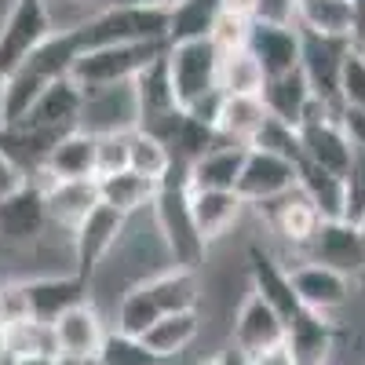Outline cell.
I'll list each match as a JSON object with an SVG mask.
<instances>
[{"mask_svg": "<svg viewBox=\"0 0 365 365\" xmlns=\"http://www.w3.org/2000/svg\"><path fill=\"white\" fill-rule=\"evenodd\" d=\"M154 223L172 256V267L197 270L208 256V241L197 234L190 216V190H187V168L172 165V172L161 179L158 197H154Z\"/></svg>", "mask_w": 365, "mask_h": 365, "instance_id": "cell-1", "label": "cell"}, {"mask_svg": "<svg viewBox=\"0 0 365 365\" xmlns=\"http://www.w3.org/2000/svg\"><path fill=\"white\" fill-rule=\"evenodd\" d=\"M66 29L81 55L110 44H168V11L113 4L103 11H91L84 22H73Z\"/></svg>", "mask_w": 365, "mask_h": 365, "instance_id": "cell-2", "label": "cell"}, {"mask_svg": "<svg viewBox=\"0 0 365 365\" xmlns=\"http://www.w3.org/2000/svg\"><path fill=\"white\" fill-rule=\"evenodd\" d=\"M168 44H110V48H96L84 51L73 70L70 81L81 84V91H106V88H125L132 84L158 55H165Z\"/></svg>", "mask_w": 365, "mask_h": 365, "instance_id": "cell-3", "label": "cell"}, {"mask_svg": "<svg viewBox=\"0 0 365 365\" xmlns=\"http://www.w3.org/2000/svg\"><path fill=\"white\" fill-rule=\"evenodd\" d=\"M51 34L55 19L48 0H11L4 22H0V73L11 77Z\"/></svg>", "mask_w": 365, "mask_h": 365, "instance_id": "cell-4", "label": "cell"}, {"mask_svg": "<svg viewBox=\"0 0 365 365\" xmlns=\"http://www.w3.org/2000/svg\"><path fill=\"white\" fill-rule=\"evenodd\" d=\"M299 154L307 165H318L325 172L347 175L351 161H354V146L340 128V110H329L325 103H311L307 117L299 120Z\"/></svg>", "mask_w": 365, "mask_h": 365, "instance_id": "cell-5", "label": "cell"}, {"mask_svg": "<svg viewBox=\"0 0 365 365\" xmlns=\"http://www.w3.org/2000/svg\"><path fill=\"white\" fill-rule=\"evenodd\" d=\"M168 73L175 88L179 110H187L201 96L220 88V51L212 48V41H187V44H168Z\"/></svg>", "mask_w": 365, "mask_h": 365, "instance_id": "cell-6", "label": "cell"}, {"mask_svg": "<svg viewBox=\"0 0 365 365\" xmlns=\"http://www.w3.org/2000/svg\"><path fill=\"white\" fill-rule=\"evenodd\" d=\"M351 48H354V41L314 37V34H303L299 29V70L307 77L314 99L325 103L329 110H344L340 106V73H344Z\"/></svg>", "mask_w": 365, "mask_h": 365, "instance_id": "cell-7", "label": "cell"}, {"mask_svg": "<svg viewBox=\"0 0 365 365\" xmlns=\"http://www.w3.org/2000/svg\"><path fill=\"white\" fill-rule=\"evenodd\" d=\"M51 227L44 205V182L22 179L11 194L0 197V241L8 245H34Z\"/></svg>", "mask_w": 365, "mask_h": 365, "instance_id": "cell-8", "label": "cell"}, {"mask_svg": "<svg viewBox=\"0 0 365 365\" xmlns=\"http://www.w3.org/2000/svg\"><path fill=\"white\" fill-rule=\"evenodd\" d=\"M128 216H120L110 205H96L88 212V220L73 230V274H81L84 282H91V274L99 270V263L113 252V245L125 234Z\"/></svg>", "mask_w": 365, "mask_h": 365, "instance_id": "cell-9", "label": "cell"}, {"mask_svg": "<svg viewBox=\"0 0 365 365\" xmlns=\"http://www.w3.org/2000/svg\"><path fill=\"white\" fill-rule=\"evenodd\" d=\"M296 168L299 165H292L285 158L263 154V150H249L234 194L241 197V205H256V208L267 205V201H278L282 194L296 190Z\"/></svg>", "mask_w": 365, "mask_h": 365, "instance_id": "cell-10", "label": "cell"}, {"mask_svg": "<svg viewBox=\"0 0 365 365\" xmlns=\"http://www.w3.org/2000/svg\"><path fill=\"white\" fill-rule=\"evenodd\" d=\"M307 256H311L307 263H322L329 270L344 274V278H361L365 274V241H361L358 227L347 220L322 223L307 245Z\"/></svg>", "mask_w": 365, "mask_h": 365, "instance_id": "cell-11", "label": "cell"}, {"mask_svg": "<svg viewBox=\"0 0 365 365\" xmlns=\"http://www.w3.org/2000/svg\"><path fill=\"white\" fill-rule=\"evenodd\" d=\"M81 113H84V91L81 84H73L70 77L51 81L41 99L34 103L19 125L22 128H37V132H51V135H70L81 128Z\"/></svg>", "mask_w": 365, "mask_h": 365, "instance_id": "cell-12", "label": "cell"}, {"mask_svg": "<svg viewBox=\"0 0 365 365\" xmlns=\"http://www.w3.org/2000/svg\"><path fill=\"white\" fill-rule=\"evenodd\" d=\"M26 296H29V311L37 322H58L66 311L88 303L91 296V282H84L81 274H44V278H29L22 282Z\"/></svg>", "mask_w": 365, "mask_h": 365, "instance_id": "cell-13", "label": "cell"}, {"mask_svg": "<svg viewBox=\"0 0 365 365\" xmlns=\"http://www.w3.org/2000/svg\"><path fill=\"white\" fill-rule=\"evenodd\" d=\"M44 205H48V220L51 227H63V230H77L88 212L103 205L99 201V179H44Z\"/></svg>", "mask_w": 365, "mask_h": 365, "instance_id": "cell-14", "label": "cell"}, {"mask_svg": "<svg viewBox=\"0 0 365 365\" xmlns=\"http://www.w3.org/2000/svg\"><path fill=\"white\" fill-rule=\"evenodd\" d=\"M289 278H292V292L303 311L329 314L351 299V278H344V274L329 270L322 263H299L289 270Z\"/></svg>", "mask_w": 365, "mask_h": 365, "instance_id": "cell-15", "label": "cell"}, {"mask_svg": "<svg viewBox=\"0 0 365 365\" xmlns=\"http://www.w3.org/2000/svg\"><path fill=\"white\" fill-rule=\"evenodd\" d=\"M234 344L252 358L267 354L274 347H285V322L256 292H249L245 303L237 307V318H234Z\"/></svg>", "mask_w": 365, "mask_h": 365, "instance_id": "cell-16", "label": "cell"}, {"mask_svg": "<svg viewBox=\"0 0 365 365\" xmlns=\"http://www.w3.org/2000/svg\"><path fill=\"white\" fill-rule=\"evenodd\" d=\"M249 274H252V292L267 303V307L278 311V318L289 325L303 307H299V299L292 292V278H289V270L274 259L267 249L259 245H249Z\"/></svg>", "mask_w": 365, "mask_h": 365, "instance_id": "cell-17", "label": "cell"}, {"mask_svg": "<svg viewBox=\"0 0 365 365\" xmlns=\"http://www.w3.org/2000/svg\"><path fill=\"white\" fill-rule=\"evenodd\" d=\"M132 96H135V128H150V125H158V120H165L168 113L179 110L165 55H158L154 63L132 81Z\"/></svg>", "mask_w": 365, "mask_h": 365, "instance_id": "cell-18", "label": "cell"}, {"mask_svg": "<svg viewBox=\"0 0 365 365\" xmlns=\"http://www.w3.org/2000/svg\"><path fill=\"white\" fill-rule=\"evenodd\" d=\"M51 325H55V340H58V358H99L103 340H106V325L91 299L66 311Z\"/></svg>", "mask_w": 365, "mask_h": 365, "instance_id": "cell-19", "label": "cell"}, {"mask_svg": "<svg viewBox=\"0 0 365 365\" xmlns=\"http://www.w3.org/2000/svg\"><path fill=\"white\" fill-rule=\"evenodd\" d=\"M249 51L263 66L267 77H282L299 70V29L296 26H274V22H252L249 29Z\"/></svg>", "mask_w": 365, "mask_h": 365, "instance_id": "cell-20", "label": "cell"}, {"mask_svg": "<svg viewBox=\"0 0 365 365\" xmlns=\"http://www.w3.org/2000/svg\"><path fill=\"white\" fill-rule=\"evenodd\" d=\"M332 347H336V325L325 314L299 311L285 325V351L292 354L296 365H329Z\"/></svg>", "mask_w": 365, "mask_h": 365, "instance_id": "cell-21", "label": "cell"}, {"mask_svg": "<svg viewBox=\"0 0 365 365\" xmlns=\"http://www.w3.org/2000/svg\"><path fill=\"white\" fill-rule=\"evenodd\" d=\"M259 212H263V220L274 227V234H282L289 245H299V249H307L311 237H314L318 227H322L318 208L303 197L299 190H289V194H282L278 201L259 205Z\"/></svg>", "mask_w": 365, "mask_h": 365, "instance_id": "cell-22", "label": "cell"}, {"mask_svg": "<svg viewBox=\"0 0 365 365\" xmlns=\"http://www.w3.org/2000/svg\"><path fill=\"white\" fill-rule=\"evenodd\" d=\"M259 103H263L267 117L282 120L289 128H299V120L307 117V110L314 103V91H311L307 77H303V70H292L282 77H267Z\"/></svg>", "mask_w": 365, "mask_h": 365, "instance_id": "cell-23", "label": "cell"}, {"mask_svg": "<svg viewBox=\"0 0 365 365\" xmlns=\"http://www.w3.org/2000/svg\"><path fill=\"white\" fill-rule=\"evenodd\" d=\"M296 190L318 208L322 223L347 220V182H344V175L299 161V168H296Z\"/></svg>", "mask_w": 365, "mask_h": 365, "instance_id": "cell-24", "label": "cell"}, {"mask_svg": "<svg viewBox=\"0 0 365 365\" xmlns=\"http://www.w3.org/2000/svg\"><path fill=\"white\" fill-rule=\"evenodd\" d=\"M296 26L314 37L354 41L358 22L351 0H296Z\"/></svg>", "mask_w": 365, "mask_h": 365, "instance_id": "cell-25", "label": "cell"}, {"mask_svg": "<svg viewBox=\"0 0 365 365\" xmlns=\"http://www.w3.org/2000/svg\"><path fill=\"white\" fill-rule=\"evenodd\" d=\"M245 158L249 150L230 146V143L208 150L205 158H197L187 168V190H234L241 168H245Z\"/></svg>", "mask_w": 365, "mask_h": 365, "instance_id": "cell-26", "label": "cell"}, {"mask_svg": "<svg viewBox=\"0 0 365 365\" xmlns=\"http://www.w3.org/2000/svg\"><path fill=\"white\" fill-rule=\"evenodd\" d=\"M241 208L245 205H241V197L234 190H190V216L205 241L223 237L237 223Z\"/></svg>", "mask_w": 365, "mask_h": 365, "instance_id": "cell-27", "label": "cell"}, {"mask_svg": "<svg viewBox=\"0 0 365 365\" xmlns=\"http://www.w3.org/2000/svg\"><path fill=\"white\" fill-rule=\"evenodd\" d=\"M44 179H96V135L77 128L58 143L48 161H44Z\"/></svg>", "mask_w": 365, "mask_h": 365, "instance_id": "cell-28", "label": "cell"}, {"mask_svg": "<svg viewBox=\"0 0 365 365\" xmlns=\"http://www.w3.org/2000/svg\"><path fill=\"white\" fill-rule=\"evenodd\" d=\"M150 296H154L158 311L161 314H187L197 311V299H201V282H197V270L187 267H168L161 274L146 282Z\"/></svg>", "mask_w": 365, "mask_h": 365, "instance_id": "cell-29", "label": "cell"}, {"mask_svg": "<svg viewBox=\"0 0 365 365\" xmlns=\"http://www.w3.org/2000/svg\"><path fill=\"white\" fill-rule=\"evenodd\" d=\"M267 125V110L259 99H241V96H223V110L216 120V132L230 146H252L259 128Z\"/></svg>", "mask_w": 365, "mask_h": 365, "instance_id": "cell-30", "label": "cell"}, {"mask_svg": "<svg viewBox=\"0 0 365 365\" xmlns=\"http://www.w3.org/2000/svg\"><path fill=\"white\" fill-rule=\"evenodd\" d=\"M201 332V318L197 311H187V314H165L158 318L154 325H150V332L143 336V344L154 351L165 365H172L182 351H187Z\"/></svg>", "mask_w": 365, "mask_h": 365, "instance_id": "cell-31", "label": "cell"}, {"mask_svg": "<svg viewBox=\"0 0 365 365\" xmlns=\"http://www.w3.org/2000/svg\"><path fill=\"white\" fill-rule=\"evenodd\" d=\"M158 187H161V182L146 179V175L117 172V175L99 179V201L110 205V208H117L120 216H132V212H139V208H154Z\"/></svg>", "mask_w": 365, "mask_h": 365, "instance_id": "cell-32", "label": "cell"}, {"mask_svg": "<svg viewBox=\"0 0 365 365\" xmlns=\"http://www.w3.org/2000/svg\"><path fill=\"white\" fill-rule=\"evenodd\" d=\"M267 73L256 63V55L249 48L220 55V91L223 96H241V99H259L263 96Z\"/></svg>", "mask_w": 365, "mask_h": 365, "instance_id": "cell-33", "label": "cell"}, {"mask_svg": "<svg viewBox=\"0 0 365 365\" xmlns=\"http://www.w3.org/2000/svg\"><path fill=\"white\" fill-rule=\"evenodd\" d=\"M216 19H220V0H182L168 11V44L208 41Z\"/></svg>", "mask_w": 365, "mask_h": 365, "instance_id": "cell-34", "label": "cell"}, {"mask_svg": "<svg viewBox=\"0 0 365 365\" xmlns=\"http://www.w3.org/2000/svg\"><path fill=\"white\" fill-rule=\"evenodd\" d=\"M0 340H4V354H8V361H19V358H58L55 325L37 322V318L4 329V332H0Z\"/></svg>", "mask_w": 365, "mask_h": 365, "instance_id": "cell-35", "label": "cell"}, {"mask_svg": "<svg viewBox=\"0 0 365 365\" xmlns=\"http://www.w3.org/2000/svg\"><path fill=\"white\" fill-rule=\"evenodd\" d=\"M172 150L165 143H158L154 135H146L139 128L128 132V172L135 175H146V179H154L161 182L168 172H172Z\"/></svg>", "mask_w": 365, "mask_h": 365, "instance_id": "cell-36", "label": "cell"}, {"mask_svg": "<svg viewBox=\"0 0 365 365\" xmlns=\"http://www.w3.org/2000/svg\"><path fill=\"white\" fill-rule=\"evenodd\" d=\"M158 318H165V314L158 311V303H154V296H150L146 282L132 285L125 296H120V307H117V332L143 340L146 332H150V325H154Z\"/></svg>", "mask_w": 365, "mask_h": 365, "instance_id": "cell-37", "label": "cell"}, {"mask_svg": "<svg viewBox=\"0 0 365 365\" xmlns=\"http://www.w3.org/2000/svg\"><path fill=\"white\" fill-rule=\"evenodd\" d=\"M99 365H165L154 351H150L139 336H125V332H106L103 351H99Z\"/></svg>", "mask_w": 365, "mask_h": 365, "instance_id": "cell-38", "label": "cell"}, {"mask_svg": "<svg viewBox=\"0 0 365 365\" xmlns=\"http://www.w3.org/2000/svg\"><path fill=\"white\" fill-rule=\"evenodd\" d=\"M249 150H263V154L285 158V161H292V165L303 161V154H299V132L289 128V125H282V120H274V117H267V125L259 128V135L252 139Z\"/></svg>", "mask_w": 365, "mask_h": 365, "instance_id": "cell-39", "label": "cell"}, {"mask_svg": "<svg viewBox=\"0 0 365 365\" xmlns=\"http://www.w3.org/2000/svg\"><path fill=\"white\" fill-rule=\"evenodd\" d=\"M128 172V132L96 135V179Z\"/></svg>", "mask_w": 365, "mask_h": 365, "instance_id": "cell-40", "label": "cell"}, {"mask_svg": "<svg viewBox=\"0 0 365 365\" xmlns=\"http://www.w3.org/2000/svg\"><path fill=\"white\" fill-rule=\"evenodd\" d=\"M249 29H252L249 19H237V15H223L220 11L216 26H212V34H208V41H212V48H216L220 55H230V51L249 48Z\"/></svg>", "mask_w": 365, "mask_h": 365, "instance_id": "cell-41", "label": "cell"}, {"mask_svg": "<svg viewBox=\"0 0 365 365\" xmlns=\"http://www.w3.org/2000/svg\"><path fill=\"white\" fill-rule=\"evenodd\" d=\"M340 106L365 110V58L358 48H351L344 73H340Z\"/></svg>", "mask_w": 365, "mask_h": 365, "instance_id": "cell-42", "label": "cell"}, {"mask_svg": "<svg viewBox=\"0 0 365 365\" xmlns=\"http://www.w3.org/2000/svg\"><path fill=\"white\" fill-rule=\"evenodd\" d=\"M22 322H34L26 285L22 282H0V332L11 325H22Z\"/></svg>", "mask_w": 365, "mask_h": 365, "instance_id": "cell-43", "label": "cell"}, {"mask_svg": "<svg viewBox=\"0 0 365 365\" xmlns=\"http://www.w3.org/2000/svg\"><path fill=\"white\" fill-rule=\"evenodd\" d=\"M344 182H347V223H354L365 212V150H354V161Z\"/></svg>", "mask_w": 365, "mask_h": 365, "instance_id": "cell-44", "label": "cell"}, {"mask_svg": "<svg viewBox=\"0 0 365 365\" xmlns=\"http://www.w3.org/2000/svg\"><path fill=\"white\" fill-rule=\"evenodd\" d=\"M252 22L296 26V0H256V19Z\"/></svg>", "mask_w": 365, "mask_h": 365, "instance_id": "cell-45", "label": "cell"}, {"mask_svg": "<svg viewBox=\"0 0 365 365\" xmlns=\"http://www.w3.org/2000/svg\"><path fill=\"white\" fill-rule=\"evenodd\" d=\"M340 128H344V135L351 139L354 150H365V110L344 106V110H340Z\"/></svg>", "mask_w": 365, "mask_h": 365, "instance_id": "cell-46", "label": "cell"}, {"mask_svg": "<svg viewBox=\"0 0 365 365\" xmlns=\"http://www.w3.org/2000/svg\"><path fill=\"white\" fill-rule=\"evenodd\" d=\"M26 175L4 158V154H0V197H4V194H11L15 187H19V182H22Z\"/></svg>", "mask_w": 365, "mask_h": 365, "instance_id": "cell-47", "label": "cell"}, {"mask_svg": "<svg viewBox=\"0 0 365 365\" xmlns=\"http://www.w3.org/2000/svg\"><path fill=\"white\" fill-rule=\"evenodd\" d=\"M223 15H237V19H256V0H220Z\"/></svg>", "mask_w": 365, "mask_h": 365, "instance_id": "cell-48", "label": "cell"}, {"mask_svg": "<svg viewBox=\"0 0 365 365\" xmlns=\"http://www.w3.org/2000/svg\"><path fill=\"white\" fill-rule=\"evenodd\" d=\"M216 365H252V354H245V351L230 340V344L216 354Z\"/></svg>", "mask_w": 365, "mask_h": 365, "instance_id": "cell-49", "label": "cell"}, {"mask_svg": "<svg viewBox=\"0 0 365 365\" xmlns=\"http://www.w3.org/2000/svg\"><path fill=\"white\" fill-rule=\"evenodd\" d=\"M252 365H296V361H292V354H289L285 347H274V351H267V354H256Z\"/></svg>", "mask_w": 365, "mask_h": 365, "instance_id": "cell-50", "label": "cell"}, {"mask_svg": "<svg viewBox=\"0 0 365 365\" xmlns=\"http://www.w3.org/2000/svg\"><path fill=\"white\" fill-rule=\"evenodd\" d=\"M120 4H132V8H150V11H172L182 0H120Z\"/></svg>", "mask_w": 365, "mask_h": 365, "instance_id": "cell-51", "label": "cell"}, {"mask_svg": "<svg viewBox=\"0 0 365 365\" xmlns=\"http://www.w3.org/2000/svg\"><path fill=\"white\" fill-rule=\"evenodd\" d=\"M354 4V22H358V34H354V41L365 34V0H351Z\"/></svg>", "mask_w": 365, "mask_h": 365, "instance_id": "cell-52", "label": "cell"}, {"mask_svg": "<svg viewBox=\"0 0 365 365\" xmlns=\"http://www.w3.org/2000/svg\"><path fill=\"white\" fill-rule=\"evenodd\" d=\"M8 365H58V358H19V361H8Z\"/></svg>", "mask_w": 365, "mask_h": 365, "instance_id": "cell-53", "label": "cell"}, {"mask_svg": "<svg viewBox=\"0 0 365 365\" xmlns=\"http://www.w3.org/2000/svg\"><path fill=\"white\" fill-rule=\"evenodd\" d=\"M84 4H88L91 11H103V8H113V4H120V0H84Z\"/></svg>", "mask_w": 365, "mask_h": 365, "instance_id": "cell-54", "label": "cell"}, {"mask_svg": "<svg viewBox=\"0 0 365 365\" xmlns=\"http://www.w3.org/2000/svg\"><path fill=\"white\" fill-rule=\"evenodd\" d=\"M354 227H358V234H361V241H365V212H361V216L354 220Z\"/></svg>", "mask_w": 365, "mask_h": 365, "instance_id": "cell-55", "label": "cell"}, {"mask_svg": "<svg viewBox=\"0 0 365 365\" xmlns=\"http://www.w3.org/2000/svg\"><path fill=\"white\" fill-rule=\"evenodd\" d=\"M354 48H358V51H361V58H365V34H361V37L354 41Z\"/></svg>", "mask_w": 365, "mask_h": 365, "instance_id": "cell-56", "label": "cell"}, {"mask_svg": "<svg viewBox=\"0 0 365 365\" xmlns=\"http://www.w3.org/2000/svg\"><path fill=\"white\" fill-rule=\"evenodd\" d=\"M0 365H8V354H4V340H0Z\"/></svg>", "mask_w": 365, "mask_h": 365, "instance_id": "cell-57", "label": "cell"}, {"mask_svg": "<svg viewBox=\"0 0 365 365\" xmlns=\"http://www.w3.org/2000/svg\"><path fill=\"white\" fill-rule=\"evenodd\" d=\"M194 365H216V358H201V361H194Z\"/></svg>", "mask_w": 365, "mask_h": 365, "instance_id": "cell-58", "label": "cell"}, {"mask_svg": "<svg viewBox=\"0 0 365 365\" xmlns=\"http://www.w3.org/2000/svg\"><path fill=\"white\" fill-rule=\"evenodd\" d=\"M4 81H8V77H4V73H0V96H4Z\"/></svg>", "mask_w": 365, "mask_h": 365, "instance_id": "cell-59", "label": "cell"}]
</instances>
